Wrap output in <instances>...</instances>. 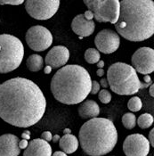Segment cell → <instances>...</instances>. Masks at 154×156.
<instances>
[{
    "label": "cell",
    "instance_id": "1f68e13d",
    "mask_svg": "<svg viewBox=\"0 0 154 156\" xmlns=\"http://www.w3.org/2000/svg\"><path fill=\"white\" fill-rule=\"evenodd\" d=\"M143 83L149 85L152 84V79H151V77L149 75H145L144 76V78H143Z\"/></svg>",
    "mask_w": 154,
    "mask_h": 156
},
{
    "label": "cell",
    "instance_id": "83f0119b",
    "mask_svg": "<svg viewBox=\"0 0 154 156\" xmlns=\"http://www.w3.org/2000/svg\"><path fill=\"white\" fill-rule=\"evenodd\" d=\"M84 16H85V18H86V19H87V20H89V21H92V20L94 19L93 12H91L90 10H87V11H86V12H85V13H84Z\"/></svg>",
    "mask_w": 154,
    "mask_h": 156
},
{
    "label": "cell",
    "instance_id": "f546056e",
    "mask_svg": "<svg viewBox=\"0 0 154 156\" xmlns=\"http://www.w3.org/2000/svg\"><path fill=\"white\" fill-rule=\"evenodd\" d=\"M149 143L152 144V146H154V129H152L149 134Z\"/></svg>",
    "mask_w": 154,
    "mask_h": 156
},
{
    "label": "cell",
    "instance_id": "9a60e30c",
    "mask_svg": "<svg viewBox=\"0 0 154 156\" xmlns=\"http://www.w3.org/2000/svg\"><path fill=\"white\" fill-rule=\"evenodd\" d=\"M71 29L80 38H82L84 37H89L94 33L95 24L93 20L89 21L86 19L84 14H79L72 20Z\"/></svg>",
    "mask_w": 154,
    "mask_h": 156
},
{
    "label": "cell",
    "instance_id": "836d02e7",
    "mask_svg": "<svg viewBox=\"0 0 154 156\" xmlns=\"http://www.w3.org/2000/svg\"><path fill=\"white\" fill-rule=\"evenodd\" d=\"M52 156H67V154L64 152H61V151H57L55 152L54 154H52Z\"/></svg>",
    "mask_w": 154,
    "mask_h": 156
},
{
    "label": "cell",
    "instance_id": "7c38bea8",
    "mask_svg": "<svg viewBox=\"0 0 154 156\" xmlns=\"http://www.w3.org/2000/svg\"><path fill=\"white\" fill-rule=\"evenodd\" d=\"M95 44L99 52L103 54H112L118 50L120 37L114 30L105 29L101 30L95 38Z\"/></svg>",
    "mask_w": 154,
    "mask_h": 156
},
{
    "label": "cell",
    "instance_id": "9c48e42d",
    "mask_svg": "<svg viewBox=\"0 0 154 156\" xmlns=\"http://www.w3.org/2000/svg\"><path fill=\"white\" fill-rule=\"evenodd\" d=\"M26 42L30 49L42 52L50 48L53 43V35L47 29L41 25L30 27L26 33Z\"/></svg>",
    "mask_w": 154,
    "mask_h": 156
},
{
    "label": "cell",
    "instance_id": "f1b7e54d",
    "mask_svg": "<svg viewBox=\"0 0 154 156\" xmlns=\"http://www.w3.org/2000/svg\"><path fill=\"white\" fill-rule=\"evenodd\" d=\"M28 144H29L28 140L23 139L19 142V147H20V149H26L28 147Z\"/></svg>",
    "mask_w": 154,
    "mask_h": 156
},
{
    "label": "cell",
    "instance_id": "52a82bcc",
    "mask_svg": "<svg viewBox=\"0 0 154 156\" xmlns=\"http://www.w3.org/2000/svg\"><path fill=\"white\" fill-rule=\"evenodd\" d=\"M84 4L93 12L96 22L112 24L118 22L120 10L119 0H85Z\"/></svg>",
    "mask_w": 154,
    "mask_h": 156
},
{
    "label": "cell",
    "instance_id": "d590c367",
    "mask_svg": "<svg viewBox=\"0 0 154 156\" xmlns=\"http://www.w3.org/2000/svg\"><path fill=\"white\" fill-rule=\"evenodd\" d=\"M51 72H52V68H51L50 66L47 65V66L45 67V69H44V72H45L46 74H49V73H51Z\"/></svg>",
    "mask_w": 154,
    "mask_h": 156
},
{
    "label": "cell",
    "instance_id": "d4e9b609",
    "mask_svg": "<svg viewBox=\"0 0 154 156\" xmlns=\"http://www.w3.org/2000/svg\"><path fill=\"white\" fill-rule=\"evenodd\" d=\"M23 0H7V1H0V5H18L23 4Z\"/></svg>",
    "mask_w": 154,
    "mask_h": 156
},
{
    "label": "cell",
    "instance_id": "d6a6232c",
    "mask_svg": "<svg viewBox=\"0 0 154 156\" xmlns=\"http://www.w3.org/2000/svg\"><path fill=\"white\" fill-rule=\"evenodd\" d=\"M99 84H100V86L103 87H108V81H107V80L105 78H103V79L101 80V81H100Z\"/></svg>",
    "mask_w": 154,
    "mask_h": 156
},
{
    "label": "cell",
    "instance_id": "3957f363",
    "mask_svg": "<svg viewBox=\"0 0 154 156\" xmlns=\"http://www.w3.org/2000/svg\"><path fill=\"white\" fill-rule=\"evenodd\" d=\"M92 80L88 72L79 65L60 68L53 76L50 88L54 97L64 105H78L91 92Z\"/></svg>",
    "mask_w": 154,
    "mask_h": 156
},
{
    "label": "cell",
    "instance_id": "2e32d148",
    "mask_svg": "<svg viewBox=\"0 0 154 156\" xmlns=\"http://www.w3.org/2000/svg\"><path fill=\"white\" fill-rule=\"evenodd\" d=\"M23 156H52V147L41 138L33 139L25 149Z\"/></svg>",
    "mask_w": 154,
    "mask_h": 156
},
{
    "label": "cell",
    "instance_id": "ba28073f",
    "mask_svg": "<svg viewBox=\"0 0 154 156\" xmlns=\"http://www.w3.org/2000/svg\"><path fill=\"white\" fill-rule=\"evenodd\" d=\"M59 0H28L25 2L27 12L37 20H48L58 11Z\"/></svg>",
    "mask_w": 154,
    "mask_h": 156
},
{
    "label": "cell",
    "instance_id": "8fae6325",
    "mask_svg": "<svg viewBox=\"0 0 154 156\" xmlns=\"http://www.w3.org/2000/svg\"><path fill=\"white\" fill-rule=\"evenodd\" d=\"M126 156H147L150 152V143L142 134H132L123 143Z\"/></svg>",
    "mask_w": 154,
    "mask_h": 156
},
{
    "label": "cell",
    "instance_id": "44dd1931",
    "mask_svg": "<svg viewBox=\"0 0 154 156\" xmlns=\"http://www.w3.org/2000/svg\"><path fill=\"white\" fill-rule=\"evenodd\" d=\"M153 116L150 113H143L137 119V124L141 129H148L153 124Z\"/></svg>",
    "mask_w": 154,
    "mask_h": 156
},
{
    "label": "cell",
    "instance_id": "ffe728a7",
    "mask_svg": "<svg viewBox=\"0 0 154 156\" xmlns=\"http://www.w3.org/2000/svg\"><path fill=\"white\" fill-rule=\"evenodd\" d=\"M85 60L90 64L97 63L100 61V52L95 48H88L85 52Z\"/></svg>",
    "mask_w": 154,
    "mask_h": 156
},
{
    "label": "cell",
    "instance_id": "603a6c76",
    "mask_svg": "<svg viewBox=\"0 0 154 156\" xmlns=\"http://www.w3.org/2000/svg\"><path fill=\"white\" fill-rule=\"evenodd\" d=\"M142 107V100L137 97V96H134L131 99H129L128 103V108L130 110L131 112H139Z\"/></svg>",
    "mask_w": 154,
    "mask_h": 156
},
{
    "label": "cell",
    "instance_id": "4dcf8cb0",
    "mask_svg": "<svg viewBox=\"0 0 154 156\" xmlns=\"http://www.w3.org/2000/svg\"><path fill=\"white\" fill-rule=\"evenodd\" d=\"M22 137L23 139H26V140H29L30 138V132L29 130H25L22 134Z\"/></svg>",
    "mask_w": 154,
    "mask_h": 156
},
{
    "label": "cell",
    "instance_id": "4fadbf2b",
    "mask_svg": "<svg viewBox=\"0 0 154 156\" xmlns=\"http://www.w3.org/2000/svg\"><path fill=\"white\" fill-rule=\"evenodd\" d=\"M69 58V49L63 46H56L48 52L45 59V62L52 69H59L67 63Z\"/></svg>",
    "mask_w": 154,
    "mask_h": 156
},
{
    "label": "cell",
    "instance_id": "8d00e7d4",
    "mask_svg": "<svg viewBox=\"0 0 154 156\" xmlns=\"http://www.w3.org/2000/svg\"><path fill=\"white\" fill-rule=\"evenodd\" d=\"M149 93H150V95L152 97H153L154 96V86L153 84H151V87H150V90H149Z\"/></svg>",
    "mask_w": 154,
    "mask_h": 156
},
{
    "label": "cell",
    "instance_id": "74e56055",
    "mask_svg": "<svg viewBox=\"0 0 154 156\" xmlns=\"http://www.w3.org/2000/svg\"><path fill=\"white\" fill-rule=\"evenodd\" d=\"M97 66H98V68L99 69H103V66H104V62L102 60H100L98 62H97Z\"/></svg>",
    "mask_w": 154,
    "mask_h": 156
},
{
    "label": "cell",
    "instance_id": "30bf717a",
    "mask_svg": "<svg viewBox=\"0 0 154 156\" xmlns=\"http://www.w3.org/2000/svg\"><path fill=\"white\" fill-rule=\"evenodd\" d=\"M132 67L143 75H148L154 71V50L151 48L137 49L132 56Z\"/></svg>",
    "mask_w": 154,
    "mask_h": 156
},
{
    "label": "cell",
    "instance_id": "484cf974",
    "mask_svg": "<svg viewBox=\"0 0 154 156\" xmlns=\"http://www.w3.org/2000/svg\"><path fill=\"white\" fill-rule=\"evenodd\" d=\"M100 87H101V86L99 84V82H97L95 80L92 81V87H91V92H90V94H92V95L97 94L100 91Z\"/></svg>",
    "mask_w": 154,
    "mask_h": 156
},
{
    "label": "cell",
    "instance_id": "d6986e66",
    "mask_svg": "<svg viewBox=\"0 0 154 156\" xmlns=\"http://www.w3.org/2000/svg\"><path fill=\"white\" fill-rule=\"evenodd\" d=\"M26 65L30 72H39L44 66V59L39 55H31L28 57Z\"/></svg>",
    "mask_w": 154,
    "mask_h": 156
},
{
    "label": "cell",
    "instance_id": "6da1fadb",
    "mask_svg": "<svg viewBox=\"0 0 154 156\" xmlns=\"http://www.w3.org/2000/svg\"><path fill=\"white\" fill-rule=\"evenodd\" d=\"M47 100L33 81L17 77L0 85V118L18 128L35 125L44 116Z\"/></svg>",
    "mask_w": 154,
    "mask_h": 156
},
{
    "label": "cell",
    "instance_id": "ac0fdd59",
    "mask_svg": "<svg viewBox=\"0 0 154 156\" xmlns=\"http://www.w3.org/2000/svg\"><path fill=\"white\" fill-rule=\"evenodd\" d=\"M59 145L62 152L66 154H71L77 151L79 147V140L74 135L67 134L60 138Z\"/></svg>",
    "mask_w": 154,
    "mask_h": 156
},
{
    "label": "cell",
    "instance_id": "4316f807",
    "mask_svg": "<svg viewBox=\"0 0 154 156\" xmlns=\"http://www.w3.org/2000/svg\"><path fill=\"white\" fill-rule=\"evenodd\" d=\"M52 137H53V136H52L51 132H49V131H45V132L42 133V135H41V139H43V140H45L47 142L51 141Z\"/></svg>",
    "mask_w": 154,
    "mask_h": 156
},
{
    "label": "cell",
    "instance_id": "7402d4cb",
    "mask_svg": "<svg viewBox=\"0 0 154 156\" xmlns=\"http://www.w3.org/2000/svg\"><path fill=\"white\" fill-rule=\"evenodd\" d=\"M122 124L127 129H132L136 125V117L134 113L128 112L122 116Z\"/></svg>",
    "mask_w": 154,
    "mask_h": 156
},
{
    "label": "cell",
    "instance_id": "ab89813d",
    "mask_svg": "<svg viewBox=\"0 0 154 156\" xmlns=\"http://www.w3.org/2000/svg\"><path fill=\"white\" fill-rule=\"evenodd\" d=\"M63 133H64L65 135H67V134H71V131L70 129H65L63 130Z\"/></svg>",
    "mask_w": 154,
    "mask_h": 156
},
{
    "label": "cell",
    "instance_id": "8992f818",
    "mask_svg": "<svg viewBox=\"0 0 154 156\" xmlns=\"http://www.w3.org/2000/svg\"><path fill=\"white\" fill-rule=\"evenodd\" d=\"M24 56L23 42L10 34L0 35V73H8L17 69Z\"/></svg>",
    "mask_w": 154,
    "mask_h": 156
},
{
    "label": "cell",
    "instance_id": "cb8c5ba5",
    "mask_svg": "<svg viewBox=\"0 0 154 156\" xmlns=\"http://www.w3.org/2000/svg\"><path fill=\"white\" fill-rule=\"evenodd\" d=\"M98 98L99 100L103 103V104H109L111 101V94L106 90V89H103L101 91L98 92Z\"/></svg>",
    "mask_w": 154,
    "mask_h": 156
},
{
    "label": "cell",
    "instance_id": "7a4b0ae2",
    "mask_svg": "<svg viewBox=\"0 0 154 156\" xmlns=\"http://www.w3.org/2000/svg\"><path fill=\"white\" fill-rule=\"evenodd\" d=\"M115 28L118 35L139 42L154 33V3L151 0H122Z\"/></svg>",
    "mask_w": 154,
    "mask_h": 156
},
{
    "label": "cell",
    "instance_id": "e0dca14e",
    "mask_svg": "<svg viewBox=\"0 0 154 156\" xmlns=\"http://www.w3.org/2000/svg\"><path fill=\"white\" fill-rule=\"evenodd\" d=\"M100 113V107L93 100H85L79 107V114L82 119L96 118Z\"/></svg>",
    "mask_w": 154,
    "mask_h": 156
},
{
    "label": "cell",
    "instance_id": "5b68a950",
    "mask_svg": "<svg viewBox=\"0 0 154 156\" xmlns=\"http://www.w3.org/2000/svg\"><path fill=\"white\" fill-rule=\"evenodd\" d=\"M106 80L110 89L120 96L135 95L141 86L135 70L125 62H115L110 65L107 72Z\"/></svg>",
    "mask_w": 154,
    "mask_h": 156
},
{
    "label": "cell",
    "instance_id": "e575fe53",
    "mask_svg": "<svg viewBox=\"0 0 154 156\" xmlns=\"http://www.w3.org/2000/svg\"><path fill=\"white\" fill-rule=\"evenodd\" d=\"M60 138H61V137H60L59 135H54V136L52 137V140H53L54 143H57V142H59Z\"/></svg>",
    "mask_w": 154,
    "mask_h": 156
},
{
    "label": "cell",
    "instance_id": "277c9868",
    "mask_svg": "<svg viewBox=\"0 0 154 156\" xmlns=\"http://www.w3.org/2000/svg\"><path fill=\"white\" fill-rule=\"evenodd\" d=\"M79 138L85 154L89 156H103L115 147L118 142V131L111 120L96 117L82 125Z\"/></svg>",
    "mask_w": 154,
    "mask_h": 156
},
{
    "label": "cell",
    "instance_id": "f35d334b",
    "mask_svg": "<svg viewBox=\"0 0 154 156\" xmlns=\"http://www.w3.org/2000/svg\"><path fill=\"white\" fill-rule=\"evenodd\" d=\"M96 74H97V76H99V77H103V74H104V71H103V69H98V71L96 72Z\"/></svg>",
    "mask_w": 154,
    "mask_h": 156
},
{
    "label": "cell",
    "instance_id": "5bb4252c",
    "mask_svg": "<svg viewBox=\"0 0 154 156\" xmlns=\"http://www.w3.org/2000/svg\"><path fill=\"white\" fill-rule=\"evenodd\" d=\"M20 139L12 134H5L0 136V156H18L21 153Z\"/></svg>",
    "mask_w": 154,
    "mask_h": 156
}]
</instances>
